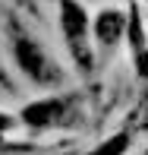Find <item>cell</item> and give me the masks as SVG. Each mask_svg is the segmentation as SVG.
Listing matches in <instances>:
<instances>
[{"mask_svg": "<svg viewBox=\"0 0 148 155\" xmlns=\"http://www.w3.org/2000/svg\"><path fill=\"white\" fill-rule=\"evenodd\" d=\"M95 35L101 45H114V41L123 35V13L117 10H104L101 16L95 19Z\"/></svg>", "mask_w": 148, "mask_h": 155, "instance_id": "cell-4", "label": "cell"}, {"mask_svg": "<svg viewBox=\"0 0 148 155\" xmlns=\"http://www.w3.org/2000/svg\"><path fill=\"white\" fill-rule=\"evenodd\" d=\"M63 32H66L69 45H73V54L79 60H88L85 57V32H88V16L76 0H63Z\"/></svg>", "mask_w": 148, "mask_h": 155, "instance_id": "cell-2", "label": "cell"}, {"mask_svg": "<svg viewBox=\"0 0 148 155\" xmlns=\"http://www.w3.org/2000/svg\"><path fill=\"white\" fill-rule=\"evenodd\" d=\"M129 35H132V48H136V60H139V73L148 76V51H145V32L139 25V16L129 19Z\"/></svg>", "mask_w": 148, "mask_h": 155, "instance_id": "cell-5", "label": "cell"}, {"mask_svg": "<svg viewBox=\"0 0 148 155\" xmlns=\"http://www.w3.org/2000/svg\"><path fill=\"white\" fill-rule=\"evenodd\" d=\"M22 120L32 127H51V124H63L66 120V104L60 98H47V101H35L22 111Z\"/></svg>", "mask_w": 148, "mask_h": 155, "instance_id": "cell-3", "label": "cell"}, {"mask_svg": "<svg viewBox=\"0 0 148 155\" xmlns=\"http://www.w3.org/2000/svg\"><path fill=\"white\" fill-rule=\"evenodd\" d=\"M13 54H16V63L22 67V73H29L35 82H54L60 76L57 67L47 60V54L35 45L29 35H22V32L13 38Z\"/></svg>", "mask_w": 148, "mask_h": 155, "instance_id": "cell-1", "label": "cell"}, {"mask_svg": "<svg viewBox=\"0 0 148 155\" xmlns=\"http://www.w3.org/2000/svg\"><path fill=\"white\" fill-rule=\"evenodd\" d=\"M126 146H129V136H126V133H120V136L107 139L101 149H95V152H88V155H123V152H126Z\"/></svg>", "mask_w": 148, "mask_h": 155, "instance_id": "cell-6", "label": "cell"}, {"mask_svg": "<svg viewBox=\"0 0 148 155\" xmlns=\"http://www.w3.org/2000/svg\"><path fill=\"white\" fill-rule=\"evenodd\" d=\"M6 127H10V117H3V114H0V130H6Z\"/></svg>", "mask_w": 148, "mask_h": 155, "instance_id": "cell-7", "label": "cell"}]
</instances>
